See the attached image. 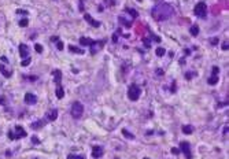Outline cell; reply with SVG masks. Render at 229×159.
I'll return each instance as SVG.
<instances>
[{"label":"cell","mask_w":229,"mask_h":159,"mask_svg":"<svg viewBox=\"0 0 229 159\" xmlns=\"http://www.w3.org/2000/svg\"><path fill=\"white\" fill-rule=\"evenodd\" d=\"M151 15L155 21L162 22V21H167L174 15V8L172 4L167 3H158L155 7L151 10Z\"/></svg>","instance_id":"cell-1"},{"label":"cell","mask_w":229,"mask_h":159,"mask_svg":"<svg viewBox=\"0 0 229 159\" xmlns=\"http://www.w3.org/2000/svg\"><path fill=\"white\" fill-rule=\"evenodd\" d=\"M140 95H141V89H140V87L136 85V84H131L129 88H128V97H129L132 102H136V100L140 97Z\"/></svg>","instance_id":"cell-2"},{"label":"cell","mask_w":229,"mask_h":159,"mask_svg":"<svg viewBox=\"0 0 229 159\" xmlns=\"http://www.w3.org/2000/svg\"><path fill=\"white\" fill-rule=\"evenodd\" d=\"M70 112H71V117L74 119H80L84 114V106L80 103V102H74L73 106H71Z\"/></svg>","instance_id":"cell-3"},{"label":"cell","mask_w":229,"mask_h":159,"mask_svg":"<svg viewBox=\"0 0 229 159\" xmlns=\"http://www.w3.org/2000/svg\"><path fill=\"white\" fill-rule=\"evenodd\" d=\"M8 137L11 140H15V139H24V137H26V132H25V129L22 126H15V129H14V132H8Z\"/></svg>","instance_id":"cell-4"},{"label":"cell","mask_w":229,"mask_h":159,"mask_svg":"<svg viewBox=\"0 0 229 159\" xmlns=\"http://www.w3.org/2000/svg\"><path fill=\"white\" fill-rule=\"evenodd\" d=\"M194 12L195 15L199 16V18H206V14H207V7H206V3L205 1H200L197 3L194 8Z\"/></svg>","instance_id":"cell-5"},{"label":"cell","mask_w":229,"mask_h":159,"mask_svg":"<svg viewBox=\"0 0 229 159\" xmlns=\"http://www.w3.org/2000/svg\"><path fill=\"white\" fill-rule=\"evenodd\" d=\"M180 150H181V152L187 156V159H191V158H192L190 143H187V141H181V143H180Z\"/></svg>","instance_id":"cell-6"},{"label":"cell","mask_w":229,"mask_h":159,"mask_svg":"<svg viewBox=\"0 0 229 159\" xmlns=\"http://www.w3.org/2000/svg\"><path fill=\"white\" fill-rule=\"evenodd\" d=\"M19 56L21 58H28L29 56V47L26 45V44H19Z\"/></svg>","instance_id":"cell-7"},{"label":"cell","mask_w":229,"mask_h":159,"mask_svg":"<svg viewBox=\"0 0 229 159\" xmlns=\"http://www.w3.org/2000/svg\"><path fill=\"white\" fill-rule=\"evenodd\" d=\"M84 19L88 21V22L91 24V26H93V28H99V26H100V22H99V21H95L89 14H84Z\"/></svg>","instance_id":"cell-8"},{"label":"cell","mask_w":229,"mask_h":159,"mask_svg":"<svg viewBox=\"0 0 229 159\" xmlns=\"http://www.w3.org/2000/svg\"><path fill=\"white\" fill-rule=\"evenodd\" d=\"M92 156L93 158H100V156H103V147H100V145H95L93 147V150H92Z\"/></svg>","instance_id":"cell-9"},{"label":"cell","mask_w":229,"mask_h":159,"mask_svg":"<svg viewBox=\"0 0 229 159\" xmlns=\"http://www.w3.org/2000/svg\"><path fill=\"white\" fill-rule=\"evenodd\" d=\"M25 103L26 104H36L37 103V97L33 93H26L25 95Z\"/></svg>","instance_id":"cell-10"},{"label":"cell","mask_w":229,"mask_h":159,"mask_svg":"<svg viewBox=\"0 0 229 159\" xmlns=\"http://www.w3.org/2000/svg\"><path fill=\"white\" fill-rule=\"evenodd\" d=\"M93 43H95V40L88 39V37H81V39H80V44L84 45V47H91Z\"/></svg>","instance_id":"cell-11"},{"label":"cell","mask_w":229,"mask_h":159,"mask_svg":"<svg viewBox=\"0 0 229 159\" xmlns=\"http://www.w3.org/2000/svg\"><path fill=\"white\" fill-rule=\"evenodd\" d=\"M56 118H58V111H56L55 108H52V110H50V111L47 112V119L48 121H55Z\"/></svg>","instance_id":"cell-12"},{"label":"cell","mask_w":229,"mask_h":159,"mask_svg":"<svg viewBox=\"0 0 229 159\" xmlns=\"http://www.w3.org/2000/svg\"><path fill=\"white\" fill-rule=\"evenodd\" d=\"M54 77H55V82L56 85H60V80H62V72L60 70H54Z\"/></svg>","instance_id":"cell-13"},{"label":"cell","mask_w":229,"mask_h":159,"mask_svg":"<svg viewBox=\"0 0 229 159\" xmlns=\"http://www.w3.org/2000/svg\"><path fill=\"white\" fill-rule=\"evenodd\" d=\"M192 132H194V126L192 125H184L182 126V133L184 135H191Z\"/></svg>","instance_id":"cell-14"},{"label":"cell","mask_w":229,"mask_h":159,"mask_svg":"<svg viewBox=\"0 0 229 159\" xmlns=\"http://www.w3.org/2000/svg\"><path fill=\"white\" fill-rule=\"evenodd\" d=\"M0 72H1V74H3L4 77H11V72H10L4 64H0Z\"/></svg>","instance_id":"cell-15"},{"label":"cell","mask_w":229,"mask_h":159,"mask_svg":"<svg viewBox=\"0 0 229 159\" xmlns=\"http://www.w3.org/2000/svg\"><path fill=\"white\" fill-rule=\"evenodd\" d=\"M63 96H65L63 88L60 87V85H56V97H58V99H62Z\"/></svg>","instance_id":"cell-16"},{"label":"cell","mask_w":229,"mask_h":159,"mask_svg":"<svg viewBox=\"0 0 229 159\" xmlns=\"http://www.w3.org/2000/svg\"><path fill=\"white\" fill-rule=\"evenodd\" d=\"M44 125H45V121L41 119V121H36V122H33L32 123V127H33V129H39V127H43Z\"/></svg>","instance_id":"cell-17"},{"label":"cell","mask_w":229,"mask_h":159,"mask_svg":"<svg viewBox=\"0 0 229 159\" xmlns=\"http://www.w3.org/2000/svg\"><path fill=\"white\" fill-rule=\"evenodd\" d=\"M71 52H74V54H84V49H81V48L75 47V45H70V48H69Z\"/></svg>","instance_id":"cell-18"},{"label":"cell","mask_w":229,"mask_h":159,"mask_svg":"<svg viewBox=\"0 0 229 159\" xmlns=\"http://www.w3.org/2000/svg\"><path fill=\"white\" fill-rule=\"evenodd\" d=\"M119 22H121L125 28H131V26H132V21H125L122 16H119Z\"/></svg>","instance_id":"cell-19"},{"label":"cell","mask_w":229,"mask_h":159,"mask_svg":"<svg viewBox=\"0 0 229 159\" xmlns=\"http://www.w3.org/2000/svg\"><path fill=\"white\" fill-rule=\"evenodd\" d=\"M207 82H209L210 85H214V84H217L218 82V77L215 76V74H213V76L209 78V81H207Z\"/></svg>","instance_id":"cell-20"},{"label":"cell","mask_w":229,"mask_h":159,"mask_svg":"<svg viewBox=\"0 0 229 159\" xmlns=\"http://www.w3.org/2000/svg\"><path fill=\"white\" fill-rule=\"evenodd\" d=\"M190 32H191L192 36H197V34H199V28H197L196 25H194V26L190 29Z\"/></svg>","instance_id":"cell-21"},{"label":"cell","mask_w":229,"mask_h":159,"mask_svg":"<svg viewBox=\"0 0 229 159\" xmlns=\"http://www.w3.org/2000/svg\"><path fill=\"white\" fill-rule=\"evenodd\" d=\"M155 52H156V55H158V56H163L166 54V49H165V48H162V47H158Z\"/></svg>","instance_id":"cell-22"},{"label":"cell","mask_w":229,"mask_h":159,"mask_svg":"<svg viewBox=\"0 0 229 159\" xmlns=\"http://www.w3.org/2000/svg\"><path fill=\"white\" fill-rule=\"evenodd\" d=\"M122 133H123V136H125V137H129V139H134V136L131 135V133H129V132H128L126 129H122Z\"/></svg>","instance_id":"cell-23"},{"label":"cell","mask_w":229,"mask_h":159,"mask_svg":"<svg viewBox=\"0 0 229 159\" xmlns=\"http://www.w3.org/2000/svg\"><path fill=\"white\" fill-rule=\"evenodd\" d=\"M19 26H22V28H25V26H28V19L26 18H24V19L19 21Z\"/></svg>","instance_id":"cell-24"},{"label":"cell","mask_w":229,"mask_h":159,"mask_svg":"<svg viewBox=\"0 0 229 159\" xmlns=\"http://www.w3.org/2000/svg\"><path fill=\"white\" fill-rule=\"evenodd\" d=\"M143 43H144V47H146V48H150V47H151V41H150V39H144V40H143Z\"/></svg>","instance_id":"cell-25"},{"label":"cell","mask_w":229,"mask_h":159,"mask_svg":"<svg viewBox=\"0 0 229 159\" xmlns=\"http://www.w3.org/2000/svg\"><path fill=\"white\" fill-rule=\"evenodd\" d=\"M30 60H32L30 58H25V59L22 60V63H21V64H22V66H28V64L30 63Z\"/></svg>","instance_id":"cell-26"},{"label":"cell","mask_w":229,"mask_h":159,"mask_svg":"<svg viewBox=\"0 0 229 159\" xmlns=\"http://www.w3.org/2000/svg\"><path fill=\"white\" fill-rule=\"evenodd\" d=\"M34 49L37 52H40V54H41V52H43V45H40V44H36V45H34Z\"/></svg>","instance_id":"cell-27"},{"label":"cell","mask_w":229,"mask_h":159,"mask_svg":"<svg viewBox=\"0 0 229 159\" xmlns=\"http://www.w3.org/2000/svg\"><path fill=\"white\" fill-rule=\"evenodd\" d=\"M67 159H84V156H81V155H69L67 156Z\"/></svg>","instance_id":"cell-28"},{"label":"cell","mask_w":229,"mask_h":159,"mask_svg":"<svg viewBox=\"0 0 229 159\" xmlns=\"http://www.w3.org/2000/svg\"><path fill=\"white\" fill-rule=\"evenodd\" d=\"M119 33H121V30H119V29L114 33V37H113V41H114V43H117V40H118V34H119Z\"/></svg>","instance_id":"cell-29"},{"label":"cell","mask_w":229,"mask_h":159,"mask_svg":"<svg viewBox=\"0 0 229 159\" xmlns=\"http://www.w3.org/2000/svg\"><path fill=\"white\" fill-rule=\"evenodd\" d=\"M128 11H129L132 15H133V18H136V16H137V12H136V10H133V8H128Z\"/></svg>","instance_id":"cell-30"},{"label":"cell","mask_w":229,"mask_h":159,"mask_svg":"<svg viewBox=\"0 0 229 159\" xmlns=\"http://www.w3.org/2000/svg\"><path fill=\"white\" fill-rule=\"evenodd\" d=\"M17 14H21V15H26L28 11H25V10H17Z\"/></svg>","instance_id":"cell-31"},{"label":"cell","mask_w":229,"mask_h":159,"mask_svg":"<svg viewBox=\"0 0 229 159\" xmlns=\"http://www.w3.org/2000/svg\"><path fill=\"white\" fill-rule=\"evenodd\" d=\"M56 48H58V49H63V43H62V41H58V44H56Z\"/></svg>","instance_id":"cell-32"},{"label":"cell","mask_w":229,"mask_h":159,"mask_svg":"<svg viewBox=\"0 0 229 159\" xmlns=\"http://www.w3.org/2000/svg\"><path fill=\"white\" fill-rule=\"evenodd\" d=\"M218 72H220V69H218L217 66H214V67H213V74H215V76H217Z\"/></svg>","instance_id":"cell-33"},{"label":"cell","mask_w":229,"mask_h":159,"mask_svg":"<svg viewBox=\"0 0 229 159\" xmlns=\"http://www.w3.org/2000/svg\"><path fill=\"white\" fill-rule=\"evenodd\" d=\"M210 43L213 44V45H215V44L218 43V39H211V40H210Z\"/></svg>","instance_id":"cell-34"},{"label":"cell","mask_w":229,"mask_h":159,"mask_svg":"<svg viewBox=\"0 0 229 159\" xmlns=\"http://www.w3.org/2000/svg\"><path fill=\"white\" fill-rule=\"evenodd\" d=\"M228 43H224V44H222V49H224V51H226V49H228Z\"/></svg>","instance_id":"cell-35"},{"label":"cell","mask_w":229,"mask_h":159,"mask_svg":"<svg viewBox=\"0 0 229 159\" xmlns=\"http://www.w3.org/2000/svg\"><path fill=\"white\" fill-rule=\"evenodd\" d=\"M172 152H173V154H176V155H177V154H178V152H180V151H178L177 148H172Z\"/></svg>","instance_id":"cell-36"},{"label":"cell","mask_w":229,"mask_h":159,"mask_svg":"<svg viewBox=\"0 0 229 159\" xmlns=\"http://www.w3.org/2000/svg\"><path fill=\"white\" fill-rule=\"evenodd\" d=\"M104 1H107V0H104ZM114 0H108V4H110V6H114Z\"/></svg>","instance_id":"cell-37"},{"label":"cell","mask_w":229,"mask_h":159,"mask_svg":"<svg viewBox=\"0 0 229 159\" xmlns=\"http://www.w3.org/2000/svg\"><path fill=\"white\" fill-rule=\"evenodd\" d=\"M1 60H3L4 63H6V62H7V63H8V59H7V58H6V56H1Z\"/></svg>","instance_id":"cell-38"},{"label":"cell","mask_w":229,"mask_h":159,"mask_svg":"<svg viewBox=\"0 0 229 159\" xmlns=\"http://www.w3.org/2000/svg\"><path fill=\"white\" fill-rule=\"evenodd\" d=\"M51 40H52V41H58V40H59V39H58V37H56V36H55V37H52V39H51Z\"/></svg>","instance_id":"cell-39"},{"label":"cell","mask_w":229,"mask_h":159,"mask_svg":"<svg viewBox=\"0 0 229 159\" xmlns=\"http://www.w3.org/2000/svg\"><path fill=\"white\" fill-rule=\"evenodd\" d=\"M154 1H161V0H154Z\"/></svg>","instance_id":"cell-40"},{"label":"cell","mask_w":229,"mask_h":159,"mask_svg":"<svg viewBox=\"0 0 229 159\" xmlns=\"http://www.w3.org/2000/svg\"><path fill=\"white\" fill-rule=\"evenodd\" d=\"M144 159H150V158H144Z\"/></svg>","instance_id":"cell-41"}]
</instances>
